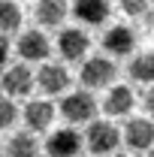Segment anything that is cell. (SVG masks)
<instances>
[{
	"label": "cell",
	"instance_id": "cell-22",
	"mask_svg": "<svg viewBox=\"0 0 154 157\" xmlns=\"http://www.w3.org/2000/svg\"><path fill=\"white\" fill-rule=\"evenodd\" d=\"M115 157H127V154H115Z\"/></svg>",
	"mask_w": 154,
	"mask_h": 157
},
{
	"label": "cell",
	"instance_id": "cell-21",
	"mask_svg": "<svg viewBox=\"0 0 154 157\" xmlns=\"http://www.w3.org/2000/svg\"><path fill=\"white\" fill-rule=\"evenodd\" d=\"M142 157H154V148H151V151H145V154H142Z\"/></svg>",
	"mask_w": 154,
	"mask_h": 157
},
{
	"label": "cell",
	"instance_id": "cell-12",
	"mask_svg": "<svg viewBox=\"0 0 154 157\" xmlns=\"http://www.w3.org/2000/svg\"><path fill=\"white\" fill-rule=\"evenodd\" d=\"M103 48L109 55H115V58H127V55H133V48H136V33L130 27H124V24H115L103 36Z\"/></svg>",
	"mask_w": 154,
	"mask_h": 157
},
{
	"label": "cell",
	"instance_id": "cell-1",
	"mask_svg": "<svg viewBox=\"0 0 154 157\" xmlns=\"http://www.w3.org/2000/svg\"><path fill=\"white\" fill-rule=\"evenodd\" d=\"M121 145V130L112 121H91L88 133H85V148L97 157L115 154V148Z\"/></svg>",
	"mask_w": 154,
	"mask_h": 157
},
{
	"label": "cell",
	"instance_id": "cell-14",
	"mask_svg": "<svg viewBox=\"0 0 154 157\" xmlns=\"http://www.w3.org/2000/svg\"><path fill=\"white\" fill-rule=\"evenodd\" d=\"M67 12H70L67 0H39L37 3V21L42 27H60Z\"/></svg>",
	"mask_w": 154,
	"mask_h": 157
},
{
	"label": "cell",
	"instance_id": "cell-23",
	"mask_svg": "<svg viewBox=\"0 0 154 157\" xmlns=\"http://www.w3.org/2000/svg\"><path fill=\"white\" fill-rule=\"evenodd\" d=\"M151 3H154V0H151Z\"/></svg>",
	"mask_w": 154,
	"mask_h": 157
},
{
	"label": "cell",
	"instance_id": "cell-18",
	"mask_svg": "<svg viewBox=\"0 0 154 157\" xmlns=\"http://www.w3.org/2000/svg\"><path fill=\"white\" fill-rule=\"evenodd\" d=\"M15 121H18V106H15V100H12V97H6L3 103H0V127L9 130Z\"/></svg>",
	"mask_w": 154,
	"mask_h": 157
},
{
	"label": "cell",
	"instance_id": "cell-8",
	"mask_svg": "<svg viewBox=\"0 0 154 157\" xmlns=\"http://www.w3.org/2000/svg\"><path fill=\"white\" fill-rule=\"evenodd\" d=\"M124 142L133 151H151L154 148V118H130L124 127Z\"/></svg>",
	"mask_w": 154,
	"mask_h": 157
},
{
	"label": "cell",
	"instance_id": "cell-17",
	"mask_svg": "<svg viewBox=\"0 0 154 157\" xmlns=\"http://www.w3.org/2000/svg\"><path fill=\"white\" fill-rule=\"evenodd\" d=\"M18 27H21V9L12 0H3L0 3V30H3V36H15Z\"/></svg>",
	"mask_w": 154,
	"mask_h": 157
},
{
	"label": "cell",
	"instance_id": "cell-4",
	"mask_svg": "<svg viewBox=\"0 0 154 157\" xmlns=\"http://www.w3.org/2000/svg\"><path fill=\"white\" fill-rule=\"evenodd\" d=\"M0 85H3V94H6V97L24 100L33 88H37V76H33L24 63H12V67H6V70H3Z\"/></svg>",
	"mask_w": 154,
	"mask_h": 157
},
{
	"label": "cell",
	"instance_id": "cell-19",
	"mask_svg": "<svg viewBox=\"0 0 154 157\" xmlns=\"http://www.w3.org/2000/svg\"><path fill=\"white\" fill-rule=\"evenodd\" d=\"M148 3H151V0H121V9H124L130 18H136V15H142V12L148 9Z\"/></svg>",
	"mask_w": 154,
	"mask_h": 157
},
{
	"label": "cell",
	"instance_id": "cell-5",
	"mask_svg": "<svg viewBox=\"0 0 154 157\" xmlns=\"http://www.w3.org/2000/svg\"><path fill=\"white\" fill-rule=\"evenodd\" d=\"M15 52H18L21 63H45V58L52 55V45H48L45 33H39V30H24V33H18Z\"/></svg>",
	"mask_w": 154,
	"mask_h": 157
},
{
	"label": "cell",
	"instance_id": "cell-6",
	"mask_svg": "<svg viewBox=\"0 0 154 157\" xmlns=\"http://www.w3.org/2000/svg\"><path fill=\"white\" fill-rule=\"evenodd\" d=\"M82 148H85V136H79V130H73V127L55 130L45 139V154L48 157H79Z\"/></svg>",
	"mask_w": 154,
	"mask_h": 157
},
{
	"label": "cell",
	"instance_id": "cell-20",
	"mask_svg": "<svg viewBox=\"0 0 154 157\" xmlns=\"http://www.w3.org/2000/svg\"><path fill=\"white\" fill-rule=\"evenodd\" d=\"M142 103H145V112H148V118H154V85H148V91L142 94Z\"/></svg>",
	"mask_w": 154,
	"mask_h": 157
},
{
	"label": "cell",
	"instance_id": "cell-15",
	"mask_svg": "<svg viewBox=\"0 0 154 157\" xmlns=\"http://www.w3.org/2000/svg\"><path fill=\"white\" fill-rule=\"evenodd\" d=\"M6 157H39V142L30 130H18L6 142Z\"/></svg>",
	"mask_w": 154,
	"mask_h": 157
},
{
	"label": "cell",
	"instance_id": "cell-7",
	"mask_svg": "<svg viewBox=\"0 0 154 157\" xmlns=\"http://www.w3.org/2000/svg\"><path fill=\"white\" fill-rule=\"evenodd\" d=\"M70 73H67V67H60V63H42L37 73V88L45 94V97H55V94H67V88H70Z\"/></svg>",
	"mask_w": 154,
	"mask_h": 157
},
{
	"label": "cell",
	"instance_id": "cell-11",
	"mask_svg": "<svg viewBox=\"0 0 154 157\" xmlns=\"http://www.w3.org/2000/svg\"><path fill=\"white\" fill-rule=\"evenodd\" d=\"M55 112H60V109H55L52 106V100H30L27 106H24V124H27V130L30 133H42V130H48L52 127V121H55Z\"/></svg>",
	"mask_w": 154,
	"mask_h": 157
},
{
	"label": "cell",
	"instance_id": "cell-2",
	"mask_svg": "<svg viewBox=\"0 0 154 157\" xmlns=\"http://www.w3.org/2000/svg\"><path fill=\"white\" fill-rule=\"evenodd\" d=\"M60 115L67 118L70 124H91L97 118V97L88 88L73 91V94H64V100H60Z\"/></svg>",
	"mask_w": 154,
	"mask_h": 157
},
{
	"label": "cell",
	"instance_id": "cell-10",
	"mask_svg": "<svg viewBox=\"0 0 154 157\" xmlns=\"http://www.w3.org/2000/svg\"><path fill=\"white\" fill-rule=\"evenodd\" d=\"M88 48H91V39H88V33H85L82 27H67V30H60V36H58L60 58L82 60L85 55H88Z\"/></svg>",
	"mask_w": 154,
	"mask_h": 157
},
{
	"label": "cell",
	"instance_id": "cell-13",
	"mask_svg": "<svg viewBox=\"0 0 154 157\" xmlns=\"http://www.w3.org/2000/svg\"><path fill=\"white\" fill-rule=\"evenodd\" d=\"M73 15H76L82 24H103L109 18V0H76L73 3Z\"/></svg>",
	"mask_w": 154,
	"mask_h": 157
},
{
	"label": "cell",
	"instance_id": "cell-3",
	"mask_svg": "<svg viewBox=\"0 0 154 157\" xmlns=\"http://www.w3.org/2000/svg\"><path fill=\"white\" fill-rule=\"evenodd\" d=\"M115 76H118V70H115V63L109 58H88L82 63V70H79V82H82V88H88V91L112 88Z\"/></svg>",
	"mask_w": 154,
	"mask_h": 157
},
{
	"label": "cell",
	"instance_id": "cell-16",
	"mask_svg": "<svg viewBox=\"0 0 154 157\" xmlns=\"http://www.w3.org/2000/svg\"><path fill=\"white\" fill-rule=\"evenodd\" d=\"M130 78L139 85H154V52H142L130 60Z\"/></svg>",
	"mask_w": 154,
	"mask_h": 157
},
{
	"label": "cell",
	"instance_id": "cell-9",
	"mask_svg": "<svg viewBox=\"0 0 154 157\" xmlns=\"http://www.w3.org/2000/svg\"><path fill=\"white\" fill-rule=\"evenodd\" d=\"M133 106H136V97L130 85H112L106 100H103V112L109 118H127L133 112Z\"/></svg>",
	"mask_w": 154,
	"mask_h": 157
}]
</instances>
